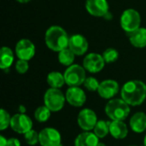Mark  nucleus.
<instances>
[{
    "label": "nucleus",
    "mask_w": 146,
    "mask_h": 146,
    "mask_svg": "<svg viewBox=\"0 0 146 146\" xmlns=\"http://www.w3.org/2000/svg\"><path fill=\"white\" fill-rule=\"evenodd\" d=\"M121 98L130 106L141 105L146 99V84L141 80H129L121 90Z\"/></svg>",
    "instance_id": "nucleus-1"
},
{
    "label": "nucleus",
    "mask_w": 146,
    "mask_h": 146,
    "mask_svg": "<svg viewBox=\"0 0 146 146\" xmlns=\"http://www.w3.org/2000/svg\"><path fill=\"white\" fill-rule=\"evenodd\" d=\"M44 41L46 46L50 50L60 52L68 47L69 38L62 27L59 26H51L45 33Z\"/></svg>",
    "instance_id": "nucleus-2"
},
{
    "label": "nucleus",
    "mask_w": 146,
    "mask_h": 146,
    "mask_svg": "<svg viewBox=\"0 0 146 146\" xmlns=\"http://www.w3.org/2000/svg\"><path fill=\"white\" fill-rule=\"evenodd\" d=\"M105 114L111 121H124L130 112V105L127 104L122 98H112L106 104Z\"/></svg>",
    "instance_id": "nucleus-3"
},
{
    "label": "nucleus",
    "mask_w": 146,
    "mask_h": 146,
    "mask_svg": "<svg viewBox=\"0 0 146 146\" xmlns=\"http://www.w3.org/2000/svg\"><path fill=\"white\" fill-rule=\"evenodd\" d=\"M66 102V97L60 89L50 88L44 95V104L51 112H58L62 110Z\"/></svg>",
    "instance_id": "nucleus-4"
},
{
    "label": "nucleus",
    "mask_w": 146,
    "mask_h": 146,
    "mask_svg": "<svg viewBox=\"0 0 146 146\" xmlns=\"http://www.w3.org/2000/svg\"><path fill=\"white\" fill-rule=\"evenodd\" d=\"M86 71L84 67L79 64H73L68 67L63 74L66 84L69 87L80 86L86 79Z\"/></svg>",
    "instance_id": "nucleus-5"
},
{
    "label": "nucleus",
    "mask_w": 146,
    "mask_h": 146,
    "mask_svg": "<svg viewBox=\"0 0 146 146\" xmlns=\"http://www.w3.org/2000/svg\"><path fill=\"white\" fill-rule=\"evenodd\" d=\"M120 22L122 29L127 33H131L140 27L141 17L137 10L128 9L122 13Z\"/></svg>",
    "instance_id": "nucleus-6"
},
{
    "label": "nucleus",
    "mask_w": 146,
    "mask_h": 146,
    "mask_svg": "<svg viewBox=\"0 0 146 146\" xmlns=\"http://www.w3.org/2000/svg\"><path fill=\"white\" fill-rule=\"evenodd\" d=\"M10 127L14 132L24 135L33 129V121L26 114L17 113L11 117Z\"/></svg>",
    "instance_id": "nucleus-7"
},
{
    "label": "nucleus",
    "mask_w": 146,
    "mask_h": 146,
    "mask_svg": "<svg viewBox=\"0 0 146 146\" xmlns=\"http://www.w3.org/2000/svg\"><path fill=\"white\" fill-rule=\"evenodd\" d=\"M98 121V120L97 114L91 109H83L80 111L77 117L79 127L82 130L87 132L93 130Z\"/></svg>",
    "instance_id": "nucleus-8"
},
{
    "label": "nucleus",
    "mask_w": 146,
    "mask_h": 146,
    "mask_svg": "<svg viewBox=\"0 0 146 146\" xmlns=\"http://www.w3.org/2000/svg\"><path fill=\"white\" fill-rule=\"evenodd\" d=\"M105 63L106 62L102 55L93 52L86 55L83 60L84 68L92 74H96L102 71Z\"/></svg>",
    "instance_id": "nucleus-9"
},
{
    "label": "nucleus",
    "mask_w": 146,
    "mask_h": 146,
    "mask_svg": "<svg viewBox=\"0 0 146 146\" xmlns=\"http://www.w3.org/2000/svg\"><path fill=\"white\" fill-rule=\"evenodd\" d=\"M62 144L61 133L53 127H45L39 132L41 146H59Z\"/></svg>",
    "instance_id": "nucleus-10"
},
{
    "label": "nucleus",
    "mask_w": 146,
    "mask_h": 146,
    "mask_svg": "<svg viewBox=\"0 0 146 146\" xmlns=\"http://www.w3.org/2000/svg\"><path fill=\"white\" fill-rule=\"evenodd\" d=\"M15 54L19 59L29 61L35 55V45L31 40L22 38L15 45Z\"/></svg>",
    "instance_id": "nucleus-11"
},
{
    "label": "nucleus",
    "mask_w": 146,
    "mask_h": 146,
    "mask_svg": "<svg viewBox=\"0 0 146 146\" xmlns=\"http://www.w3.org/2000/svg\"><path fill=\"white\" fill-rule=\"evenodd\" d=\"M66 101L73 107H82L86 102V95L80 86L68 87L65 93Z\"/></svg>",
    "instance_id": "nucleus-12"
},
{
    "label": "nucleus",
    "mask_w": 146,
    "mask_h": 146,
    "mask_svg": "<svg viewBox=\"0 0 146 146\" xmlns=\"http://www.w3.org/2000/svg\"><path fill=\"white\" fill-rule=\"evenodd\" d=\"M119 84L114 80H105L100 82L98 89V95L104 98L110 100L119 92Z\"/></svg>",
    "instance_id": "nucleus-13"
},
{
    "label": "nucleus",
    "mask_w": 146,
    "mask_h": 146,
    "mask_svg": "<svg viewBox=\"0 0 146 146\" xmlns=\"http://www.w3.org/2000/svg\"><path fill=\"white\" fill-rule=\"evenodd\" d=\"M86 9L93 16H105L109 13V3L107 0H86Z\"/></svg>",
    "instance_id": "nucleus-14"
},
{
    "label": "nucleus",
    "mask_w": 146,
    "mask_h": 146,
    "mask_svg": "<svg viewBox=\"0 0 146 146\" xmlns=\"http://www.w3.org/2000/svg\"><path fill=\"white\" fill-rule=\"evenodd\" d=\"M68 48L75 56H82L88 50V42L84 36L80 34H74L69 38Z\"/></svg>",
    "instance_id": "nucleus-15"
},
{
    "label": "nucleus",
    "mask_w": 146,
    "mask_h": 146,
    "mask_svg": "<svg viewBox=\"0 0 146 146\" xmlns=\"http://www.w3.org/2000/svg\"><path fill=\"white\" fill-rule=\"evenodd\" d=\"M132 131L136 133H142L146 131V114L139 111L133 114L129 121Z\"/></svg>",
    "instance_id": "nucleus-16"
},
{
    "label": "nucleus",
    "mask_w": 146,
    "mask_h": 146,
    "mask_svg": "<svg viewBox=\"0 0 146 146\" xmlns=\"http://www.w3.org/2000/svg\"><path fill=\"white\" fill-rule=\"evenodd\" d=\"M110 133L115 139H124L128 134V127L122 121H111Z\"/></svg>",
    "instance_id": "nucleus-17"
},
{
    "label": "nucleus",
    "mask_w": 146,
    "mask_h": 146,
    "mask_svg": "<svg viewBox=\"0 0 146 146\" xmlns=\"http://www.w3.org/2000/svg\"><path fill=\"white\" fill-rule=\"evenodd\" d=\"M99 139L94 133L84 131L80 133L74 139V146H97Z\"/></svg>",
    "instance_id": "nucleus-18"
},
{
    "label": "nucleus",
    "mask_w": 146,
    "mask_h": 146,
    "mask_svg": "<svg viewBox=\"0 0 146 146\" xmlns=\"http://www.w3.org/2000/svg\"><path fill=\"white\" fill-rule=\"evenodd\" d=\"M130 43L136 48L146 47V28L139 27L134 32L129 33Z\"/></svg>",
    "instance_id": "nucleus-19"
},
{
    "label": "nucleus",
    "mask_w": 146,
    "mask_h": 146,
    "mask_svg": "<svg viewBox=\"0 0 146 146\" xmlns=\"http://www.w3.org/2000/svg\"><path fill=\"white\" fill-rule=\"evenodd\" d=\"M47 83L50 86V88H56V89H60L66 84L64 75L57 71H52L48 74L47 75Z\"/></svg>",
    "instance_id": "nucleus-20"
},
{
    "label": "nucleus",
    "mask_w": 146,
    "mask_h": 146,
    "mask_svg": "<svg viewBox=\"0 0 146 146\" xmlns=\"http://www.w3.org/2000/svg\"><path fill=\"white\" fill-rule=\"evenodd\" d=\"M14 62V53L9 47L3 46L0 51V68L2 69H8Z\"/></svg>",
    "instance_id": "nucleus-21"
},
{
    "label": "nucleus",
    "mask_w": 146,
    "mask_h": 146,
    "mask_svg": "<svg viewBox=\"0 0 146 146\" xmlns=\"http://www.w3.org/2000/svg\"><path fill=\"white\" fill-rule=\"evenodd\" d=\"M74 58H75L74 53L68 47L58 52V61L61 64L64 66L69 67L73 65Z\"/></svg>",
    "instance_id": "nucleus-22"
},
{
    "label": "nucleus",
    "mask_w": 146,
    "mask_h": 146,
    "mask_svg": "<svg viewBox=\"0 0 146 146\" xmlns=\"http://www.w3.org/2000/svg\"><path fill=\"white\" fill-rule=\"evenodd\" d=\"M110 121L100 120L96 124L93 133L97 135L98 139H104L110 133Z\"/></svg>",
    "instance_id": "nucleus-23"
},
{
    "label": "nucleus",
    "mask_w": 146,
    "mask_h": 146,
    "mask_svg": "<svg viewBox=\"0 0 146 146\" xmlns=\"http://www.w3.org/2000/svg\"><path fill=\"white\" fill-rule=\"evenodd\" d=\"M51 111L45 106H39L34 111V118L37 121L40 123L46 122L50 117Z\"/></svg>",
    "instance_id": "nucleus-24"
},
{
    "label": "nucleus",
    "mask_w": 146,
    "mask_h": 146,
    "mask_svg": "<svg viewBox=\"0 0 146 146\" xmlns=\"http://www.w3.org/2000/svg\"><path fill=\"white\" fill-rule=\"evenodd\" d=\"M103 57L106 63H112L118 59L119 52L114 48H108L104 51Z\"/></svg>",
    "instance_id": "nucleus-25"
},
{
    "label": "nucleus",
    "mask_w": 146,
    "mask_h": 146,
    "mask_svg": "<svg viewBox=\"0 0 146 146\" xmlns=\"http://www.w3.org/2000/svg\"><path fill=\"white\" fill-rule=\"evenodd\" d=\"M24 139L27 145L31 146L36 145L38 143H39V133L32 129L24 134Z\"/></svg>",
    "instance_id": "nucleus-26"
},
{
    "label": "nucleus",
    "mask_w": 146,
    "mask_h": 146,
    "mask_svg": "<svg viewBox=\"0 0 146 146\" xmlns=\"http://www.w3.org/2000/svg\"><path fill=\"white\" fill-rule=\"evenodd\" d=\"M10 115L7 110L4 109H1L0 110V130L3 131L7 129L9 127H10V121H11Z\"/></svg>",
    "instance_id": "nucleus-27"
},
{
    "label": "nucleus",
    "mask_w": 146,
    "mask_h": 146,
    "mask_svg": "<svg viewBox=\"0 0 146 146\" xmlns=\"http://www.w3.org/2000/svg\"><path fill=\"white\" fill-rule=\"evenodd\" d=\"M99 84H100V82H98V80L96 78L90 76V77H86L83 85L87 91L93 92L96 91L98 92V89L99 87Z\"/></svg>",
    "instance_id": "nucleus-28"
},
{
    "label": "nucleus",
    "mask_w": 146,
    "mask_h": 146,
    "mask_svg": "<svg viewBox=\"0 0 146 146\" xmlns=\"http://www.w3.org/2000/svg\"><path fill=\"white\" fill-rule=\"evenodd\" d=\"M28 68H29L28 61L19 59L15 63V70L17 71L18 74H26L28 71Z\"/></svg>",
    "instance_id": "nucleus-29"
},
{
    "label": "nucleus",
    "mask_w": 146,
    "mask_h": 146,
    "mask_svg": "<svg viewBox=\"0 0 146 146\" xmlns=\"http://www.w3.org/2000/svg\"><path fill=\"white\" fill-rule=\"evenodd\" d=\"M7 146H21V142L16 138H10L7 141Z\"/></svg>",
    "instance_id": "nucleus-30"
},
{
    "label": "nucleus",
    "mask_w": 146,
    "mask_h": 146,
    "mask_svg": "<svg viewBox=\"0 0 146 146\" xmlns=\"http://www.w3.org/2000/svg\"><path fill=\"white\" fill-rule=\"evenodd\" d=\"M7 141L8 139L4 136H0V146H7Z\"/></svg>",
    "instance_id": "nucleus-31"
},
{
    "label": "nucleus",
    "mask_w": 146,
    "mask_h": 146,
    "mask_svg": "<svg viewBox=\"0 0 146 146\" xmlns=\"http://www.w3.org/2000/svg\"><path fill=\"white\" fill-rule=\"evenodd\" d=\"M26 107L24 105H20L19 108H18V112L19 113H21V114H25L26 113Z\"/></svg>",
    "instance_id": "nucleus-32"
},
{
    "label": "nucleus",
    "mask_w": 146,
    "mask_h": 146,
    "mask_svg": "<svg viewBox=\"0 0 146 146\" xmlns=\"http://www.w3.org/2000/svg\"><path fill=\"white\" fill-rule=\"evenodd\" d=\"M17 2H19V3H28V2H30L31 0H16Z\"/></svg>",
    "instance_id": "nucleus-33"
},
{
    "label": "nucleus",
    "mask_w": 146,
    "mask_h": 146,
    "mask_svg": "<svg viewBox=\"0 0 146 146\" xmlns=\"http://www.w3.org/2000/svg\"><path fill=\"white\" fill-rule=\"evenodd\" d=\"M97 146H107V145H106L105 144H104V143H100V142H99V143H98V145Z\"/></svg>",
    "instance_id": "nucleus-34"
},
{
    "label": "nucleus",
    "mask_w": 146,
    "mask_h": 146,
    "mask_svg": "<svg viewBox=\"0 0 146 146\" xmlns=\"http://www.w3.org/2000/svg\"><path fill=\"white\" fill-rule=\"evenodd\" d=\"M144 146H146V134L145 136V139H144Z\"/></svg>",
    "instance_id": "nucleus-35"
},
{
    "label": "nucleus",
    "mask_w": 146,
    "mask_h": 146,
    "mask_svg": "<svg viewBox=\"0 0 146 146\" xmlns=\"http://www.w3.org/2000/svg\"><path fill=\"white\" fill-rule=\"evenodd\" d=\"M59 146H63V145H62V144H61V145H59Z\"/></svg>",
    "instance_id": "nucleus-36"
},
{
    "label": "nucleus",
    "mask_w": 146,
    "mask_h": 146,
    "mask_svg": "<svg viewBox=\"0 0 146 146\" xmlns=\"http://www.w3.org/2000/svg\"><path fill=\"white\" fill-rule=\"evenodd\" d=\"M128 146H137V145H128Z\"/></svg>",
    "instance_id": "nucleus-37"
}]
</instances>
